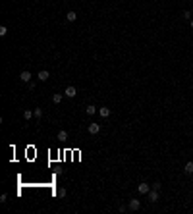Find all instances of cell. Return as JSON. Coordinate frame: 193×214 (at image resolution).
I'll return each instance as SVG.
<instances>
[{"instance_id":"obj_10","label":"cell","mask_w":193,"mask_h":214,"mask_svg":"<svg viewBox=\"0 0 193 214\" xmlns=\"http://www.w3.org/2000/svg\"><path fill=\"white\" fill-rule=\"evenodd\" d=\"M85 112H87V116H93V114H96V112H98V108H96V106H91V104H89L87 108H85Z\"/></svg>"},{"instance_id":"obj_20","label":"cell","mask_w":193,"mask_h":214,"mask_svg":"<svg viewBox=\"0 0 193 214\" xmlns=\"http://www.w3.org/2000/svg\"><path fill=\"white\" fill-rule=\"evenodd\" d=\"M182 16H184L185 19H189V17H191V12H184V14H182Z\"/></svg>"},{"instance_id":"obj_12","label":"cell","mask_w":193,"mask_h":214,"mask_svg":"<svg viewBox=\"0 0 193 214\" xmlns=\"http://www.w3.org/2000/svg\"><path fill=\"white\" fill-rule=\"evenodd\" d=\"M66 139H68V131H64V129L58 131V141H66Z\"/></svg>"},{"instance_id":"obj_18","label":"cell","mask_w":193,"mask_h":214,"mask_svg":"<svg viewBox=\"0 0 193 214\" xmlns=\"http://www.w3.org/2000/svg\"><path fill=\"white\" fill-rule=\"evenodd\" d=\"M160 187H162V185H160L158 181H154L153 185H151V189H156V191H160Z\"/></svg>"},{"instance_id":"obj_19","label":"cell","mask_w":193,"mask_h":214,"mask_svg":"<svg viewBox=\"0 0 193 214\" xmlns=\"http://www.w3.org/2000/svg\"><path fill=\"white\" fill-rule=\"evenodd\" d=\"M6 199H8V195H6V193H2V195H0V203H6Z\"/></svg>"},{"instance_id":"obj_17","label":"cell","mask_w":193,"mask_h":214,"mask_svg":"<svg viewBox=\"0 0 193 214\" xmlns=\"http://www.w3.org/2000/svg\"><path fill=\"white\" fill-rule=\"evenodd\" d=\"M0 35H2V37H4V35H8V27H6V25H2V27H0Z\"/></svg>"},{"instance_id":"obj_8","label":"cell","mask_w":193,"mask_h":214,"mask_svg":"<svg viewBox=\"0 0 193 214\" xmlns=\"http://www.w3.org/2000/svg\"><path fill=\"white\" fill-rule=\"evenodd\" d=\"M37 77H39V81H47L48 77H50V73H48L47 70H41L39 73H37Z\"/></svg>"},{"instance_id":"obj_11","label":"cell","mask_w":193,"mask_h":214,"mask_svg":"<svg viewBox=\"0 0 193 214\" xmlns=\"http://www.w3.org/2000/svg\"><path fill=\"white\" fill-rule=\"evenodd\" d=\"M66 19H68V21H75V19H77V14H75V12H68V14H66Z\"/></svg>"},{"instance_id":"obj_1","label":"cell","mask_w":193,"mask_h":214,"mask_svg":"<svg viewBox=\"0 0 193 214\" xmlns=\"http://www.w3.org/2000/svg\"><path fill=\"white\" fill-rule=\"evenodd\" d=\"M31 77H33V75H31V71H29V70H25V71L19 73V79L23 81V83H31Z\"/></svg>"},{"instance_id":"obj_21","label":"cell","mask_w":193,"mask_h":214,"mask_svg":"<svg viewBox=\"0 0 193 214\" xmlns=\"http://www.w3.org/2000/svg\"><path fill=\"white\" fill-rule=\"evenodd\" d=\"M191 29H193V21H191Z\"/></svg>"},{"instance_id":"obj_7","label":"cell","mask_w":193,"mask_h":214,"mask_svg":"<svg viewBox=\"0 0 193 214\" xmlns=\"http://www.w3.org/2000/svg\"><path fill=\"white\" fill-rule=\"evenodd\" d=\"M147 195H149V201H151V203H156V201H158V191L156 189H151Z\"/></svg>"},{"instance_id":"obj_14","label":"cell","mask_w":193,"mask_h":214,"mask_svg":"<svg viewBox=\"0 0 193 214\" xmlns=\"http://www.w3.org/2000/svg\"><path fill=\"white\" fill-rule=\"evenodd\" d=\"M33 116H35V112H31V110H25V112H23V118L27 120V122H29V120H31Z\"/></svg>"},{"instance_id":"obj_13","label":"cell","mask_w":193,"mask_h":214,"mask_svg":"<svg viewBox=\"0 0 193 214\" xmlns=\"http://www.w3.org/2000/svg\"><path fill=\"white\" fill-rule=\"evenodd\" d=\"M184 172H185V174H193V162H187V164H185Z\"/></svg>"},{"instance_id":"obj_16","label":"cell","mask_w":193,"mask_h":214,"mask_svg":"<svg viewBox=\"0 0 193 214\" xmlns=\"http://www.w3.org/2000/svg\"><path fill=\"white\" fill-rule=\"evenodd\" d=\"M56 195H58L60 199H62V197H66V189H64V187H60V189L56 191Z\"/></svg>"},{"instance_id":"obj_2","label":"cell","mask_w":193,"mask_h":214,"mask_svg":"<svg viewBox=\"0 0 193 214\" xmlns=\"http://www.w3.org/2000/svg\"><path fill=\"white\" fill-rule=\"evenodd\" d=\"M64 95L68 96V98H73V96L77 95V89L73 87V85H70V87H66V91H64Z\"/></svg>"},{"instance_id":"obj_9","label":"cell","mask_w":193,"mask_h":214,"mask_svg":"<svg viewBox=\"0 0 193 214\" xmlns=\"http://www.w3.org/2000/svg\"><path fill=\"white\" fill-rule=\"evenodd\" d=\"M64 96H66V95H60V93H54V95H52V102H54V104H60V102H62V100H64Z\"/></svg>"},{"instance_id":"obj_5","label":"cell","mask_w":193,"mask_h":214,"mask_svg":"<svg viewBox=\"0 0 193 214\" xmlns=\"http://www.w3.org/2000/svg\"><path fill=\"white\" fill-rule=\"evenodd\" d=\"M87 129H89V133H91V135H96L98 131H100V126L93 122V124H89V127H87Z\"/></svg>"},{"instance_id":"obj_15","label":"cell","mask_w":193,"mask_h":214,"mask_svg":"<svg viewBox=\"0 0 193 214\" xmlns=\"http://www.w3.org/2000/svg\"><path fill=\"white\" fill-rule=\"evenodd\" d=\"M33 112H35V118H37V120H39V118H43V110H41V108H35Z\"/></svg>"},{"instance_id":"obj_4","label":"cell","mask_w":193,"mask_h":214,"mask_svg":"<svg viewBox=\"0 0 193 214\" xmlns=\"http://www.w3.org/2000/svg\"><path fill=\"white\" fill-rule=\"evenodd\" d=\"M128 208H129V210H139V208H141V203H139L137 199H131V201H129V205H128Z\"/></svg>"},{"instance_id":"obj_22","label":"cell","mask_w":193,"mask_h":214,"mask_svg":"<svg viewBox=\"0 0 193 214\" xmlns=\"http://www.w3.org/2000/svg\"><path fill=\"white\" fill-rule=\"evenodd\" d=\"M191 16H193V10H191Z\"/></svg>"},{"instance_id":"obj_3","label":"cell","mask_w":193,"mask_h":214,"mask_svg":"<svg viewBox=\"0 0 193 214\" xmlns=\"http://www.w3.org/2000/svg\"><path fill=\"white\" fill-rule=\"evenodd\" d=\"M137 191H139L141 195H147V193L151 191V185H149V183H139V185H137Z\"/></svg>"},{"instance_id":"obj_6","label":"cell","mask_w":193,"mask_h":214,"mask_svg":"<svg viewBox=\"0 0 193 214\" xmlns=\"http://www.w3.org/2000/svg\"><path fill=\"white\" fill-rule=\"evenodd\" d=\"M110 114H112V110H110V108H106V106L98 108V116H100V118H108Z\"/></svg>"}]
</instances>
